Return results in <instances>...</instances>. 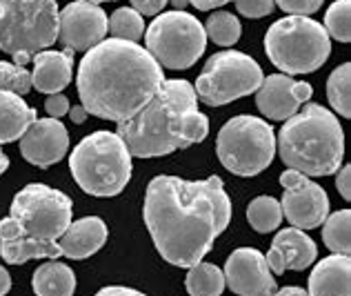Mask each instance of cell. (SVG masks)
Instances as JSON below:
<instances>
[{"label":"cell","instance_id":"obj_1","mask_svg":"<svg viewBox=\"0 0 351 296\" xmlns=\"http://www.w3.org/2000/svg\"><path fill=\"white\" fill-rule=\"evenodd\" d=\"M143 216L165 261L176 267H191L207 256L227 229L232 201L220 177L207 181L156 177L145 194Z\"/></svg>","mask_w":351,"mask_h":296},{"label":"cell","instance_id":"obj_2","mask_svg":"<svg viewBox=\"0 0 351 296\" xmlns=\"http://www.w3.org/2000/svg\"><path fill=\"white\" fill-rule=\"evenodd\" d=\"M162 80V67L145 47L109 38L85 54L76 85L87 114L123 123L149 103Z\"/></svg>","mask_w":351,"mask_h":296},{"label":"cell","instance_id":"obj_3","mask_svg":"<svg viewBox=\"0 0 351 296\" xmlns=\"http://www.w3.org/2000/svg\"><path fill=\"white\" fill-rule=\"evenodd\" d=\"M116 134L136 159H154L205 141L209 120L198 109L191 82L173 78L162 80L154 98L136 116L118 123Z\"/></svg>","mask_w":351,"mask_h":296},{"label":"cell","instance_id":"obj_4","mask_svg":"<svg viewBox=\"0 0 351 296\" xmlns=\"http://www.w3.org/2000/svg\"><path fill=\"white\" fill-rule=\"evenodd\" d=\"M71 223V198L43 183L25 185L14 196L9 218L0 220V256L9 265L58 258V238Z\"/></svg>","mask_w":351,"mask_h":296},{"label":"cell","instance_id":"obj_5","mask_svg":"<svg viewBox=\"0 0 351 296\" xmlns=\"http://www.w3.org/2000/svg\"><path fill=\"white\" fill-rule=\"evenodd\" d=\"M276 150L289 170L304 177H329L343 165L345 129L336 114L309 103L285 120Z\"/></svg>","mask_w":351,"mask_h":296},{"label":"cell","instance_id":"obj_6","mask_svg":"<svg viewBox=\"0 0 351 296\" xmlns=\"http://www.w3.org/2000/svg\"><path fill=\"white\" fill-rule=\"evenodd\" d=\"M71 177L82 192L107 198L120 194L132 181V154L116 132H94L73 147Z\"/></svg>","mask_w":351,"mask_h":296},{"label":"cell","instance_id":"obj_7","mask_svg":"<svg viewBox=\"0 0 351 296\" xmlns=\"http://www.w3.org/2000/svg\"><path fill=\"white\" fill-rule=\"evenodd\" d=\"M56 0H0V52L25 67L58 41Z\"/></svg>","mask_w":351,"mask_h":296},{"label":"cell","instance_id":"obj_8","mask_svg":"<svg viewBox=\"0 0 351 296\" xmlns=\"http://www.w3.org/2000/svg\"><path fill=\"white\" fill-rule=\"evenodd\" d=\"M265 52L287 76L311 73L327 62L331 38L325 27L309 16H287L269 27L265 36Z\"/></svg>","mask_w":351,"mask_h":296},{"label":"cell","instance_id":"obj_9","mask_svg":"<svg viewBox=\"0 0 351 296\" xmlns=\"http://www.w3.org/2000/svg\"><path fill=\"white\" fill-rule=\"evenodd\" d=\"M218 161L236 177H256L271 165L276 156V134L258 116H234L220 129Z\"/></svg>","mask_w":351,"mask_h":296},{"label":"cell","instance_id":"obj_10","mask_svg":"<svg viewBox=\"0 0 351 296\" xmlns=\"http://www.w3.org/2000/svg\"><path fill=\"white\" fill-rule=\"evenodd\" d=\"M207 34L187 12H165L145 32V49L160 67L189 69L205 54Z\"/></svg>","mask_w":351,"mask_h":296},{"label":"cell","instance_id":"obj_11","mask_svg":"<svg viewBox=\"0 0 351 296\" xmlns=\"http://www.w3.org/2000/svg\"><path fill=\"white\" fill-rule=\"evenodd\" d=\"M265 73L252 56L243 52L214 54L196 80V96L209 107L227 105L232 100L254 94Z\"/></svg>","mask_w":351,"mask_h":296},{"label":"cell","instance_id":"obj_12","mask_svg":"<svg viewBox=\"0 0 351 296\" xmlns=\"http://www.w3.org/2000/svg\"><path fill=\"white\" fill-rule=\"evenodd\" d=\"M280 185L285 190L280 201L282 216H287L293 227L313 229L325 223L329 216V196L318 183L295 170H287L280 174Z\"/></svg>","mask_w":351,"mask_h":296},{"label":"cell","instance_id":"obj_13","mask_svg":"<svg viewBox=\"0 0 351 296\" xmlns=\"http://www.w3.org/2000/svg\"><path fill=\"white\" fill-rule=\"evenodd\" d=\"M109 32V18L103 7L76 0L58 12V41L67 52H89L103 43Z\"/></svg>","mask_w":351,"mask_h":296},{"label":"cell","instance_id":"obj_14","mask_svg":"<svg viewBox=\"0 0 351 296\" xmlns=\"http://www.w3.org/2000/svg\"><path fill=\"white\" fill-rule=\"evenodd\" d=\"M225 285L240 296H276L278 285L271 276L265 254L252 247H240L225 263Z\"/></svg>","mask_w":351,"mask_h":296},{"label":"cell","instance_id":"obj_15","mask_svg":"<svg viewBox=\"0 0 351 296\" xmlns=\"http://www.w3.org/2000/svg\"><path fill=\"white\" fill-rule=\"evenodd\" d=\"M256 105L271 120H287L313 96V87L304 80H293L287 73L265 76L256 89Z\"/></svg>","mask_w":351,"mask_h":296},{"label":"cell","instance_id":"obj_16","mask_svg":"<svg viewBox=\"0 0 351 296\" xmlns=\"http://www.w3.org/2000/svg\"><path fill=\"white\" fill-rule=\"evenodd\" d=\"M69 150V132L58 118H40L21 136V154L40 170L64 159Z\"/></svg>","mask_w":351,"mask_h":296},{"label":"cell","instance_id":"obj_17","mask_svg":"<svg viewBox=\"0 0 351 296\" xmlns=\"http://www.w3.org/2000/svg\"><path fill=\"white\" fill-rule=\"evenodd\" d=\"M318 247L316 243L298 227L280 229L276 234L269 254H267V265L274 274H285L287 270H307L316 261Z\"/></svg>","mask_w":351,"mask_h":296},{"label":"cell","instance_id":"obj_18","mask_svg":"<svg viewBox=\"0 0 351 296\" xmlns=\"http://www.w3.org/2000/svg\"><path fill=\"white\" fill-rule=\"evenodd\" d=\"M107 225L98 216H85L69 223L64 234L58 238V249L62 256L80 261L91 254H96L107 240Z\"/></svg>","mask_w":351,"mask_h":296},{"label":"cell","instance_id":"obj_19","mask_svg":"<svg viewBox=\"0 0 351 296\" xmlns=\"http://www.w3.org/2000/svg\"><path fill=\"white\" fill-rule=\"evenodd\" d=\"M32 87L40 94H60L73 76V54L71 52H49L45 49L34 56Z\"/></svg>","mask_w":351,"mask_h":296},{"label":"cell","instance_id":"obj_20","mask_svg":"<svg viewBox=\"0 0 351 296\" xmlns=\"http://www.w3.org/2000/svg\"><path fill=\"white\" fill-rule=\"evenodd\" d=\"M309 296H351L349 254L327 256L309 274Z\"/></svg>","mask_w":351,"mask_h":296},{"label":"cell","instance_id":"obj_21","mask_svg":"<svg viewBox=\"0 0 351 296\" xmlns=\"http://www.w3.org/2000/svg\"><path fill=\"white\" fill-rule=\"evenodd\" d=\"M36 120V109L27 105L23 96L0 89V143L21 141V136Z\"/></svg>","mask_w":351,"mask_h":296},{"label":"cell","instance_id":"obj_22","mask_svg":"<svg viewBox=\"0 0 351 296\" xmlns=\"http://www.w3.org/2000/svg\"><path fill=\"white\" fill-rule=\"evenodd\" d=\"M32 285L36 296H71L76 292V274L64 263L49 261L34 272Z\"/></svg>","mask_w":351,"mask_h":296},{"label":"cell","instance_id":"obj_23","mask_svg":"<svg viewBox=\"0 0 351 296\" xmlns=\"http://www.w3.org/2000/svg\"><path fill=\"white\" fill-rule=\"evenodd\" d=\"M184 288L191 296H220L225 290V274L214 263H196L189 267Z\"/></svg>","mask_w":351,"mask_h":296},{"label":"cell","instance_id":"obj_24","mask_svg":"<svg viewBox=\"0 0 351 296\" xmlns=\"http://www.w3.org/2000/svg\"><path fill=\"white\" fill-rule=\"evenodd\" d=\"M322 240L334 254L351 252V212L340 209L325 218L322 227Z\"/></svg>","mask_w":351,"mask_h":296},{"label":"cell","instance_id":"obj_25","mask_svg":"<svg viewBox=\"0 0 351 296\" xmlns=\"http://www.w3.org/2000/svg\"><path fill=\"white\" fill-rule=\"evenodd\" d=\"M247 220L256 232L267 234L274 232L282 220V209L280 201H276L274 196H258L249 203L247 207Z\"/></svg>","mask_w":351,"mask_h":296},{"label":"cell","instance_id":"obj_26","mask_svg":"<svg viewBox=\"0 0 351 296\" xmlns=\"http://www.w3.org/2000/svg\"><path fill=\"white\" fill-rule=\"evenodd\" d=\"M327 98L336 112L349 118L351 116V65L345 62L331 71L327 80Z\"/></svg>","mask_w":351,"mask_h":296},{"label":"cell","instance_id":"obj_27","mask_svg":"<svg viewBox=\"0 0 351 296\" xmlns=\"http://www.w3.org/2000/svg\"><path fill=\"white\" fill-rule=\"evenodd\" d=\"M109 34L118 41L138 43L145 34V18L132 7H120L109 16Z\"/></svg>","mask_w":351,"mask_h":296},{"label":"cell","instance_id":"obj_28","mask_svg":"<svg viewBox=\"0 0 351 296\" xmlns=\"http://www.w3.org/2000/svg\"><path fill=\"white\" fill-rule=\"evenodd\" d=\"M205 34L211 41L220 47H232L240 41V34H243V27L240 21L229 12H216L209 16V21L205 25Z\"/></svg>","mask_w":351,"mask_h":296},{"label":"cell","instance_id":"obj_29","mask_svg":"<svg viewBox=\"0 0 351 296\" xmlns=\"http://www.w3.org/2000/svg\"><path fill=\"white\" fill-rule=\"evenodd\" d=\"M325 32L329 38H336L340 43L351 41V3L349 0H336L325 14Z\"/></svg>","mask_w":351,"mask_h":296},{"label":"cell","instance_id":"obj_30","mask_svg":"<svg viewBox=\"0 0 351 296\" xmlns=\"http://www.w3.org/2000/svg\"><path fill=\"white\" fill-rule=\"evenodd\" d=\"M0 89L12 91L16 96H25L32 91V73L16 62L0 60Z\"/></svg>","mask_w":351,"mask_h":296},{"label":"cell","instance_id":"obj_31","mask_svg":"<svg viewBox=\"0 0 351 296\" xmlns=\"http://www.w3.org/2000/svg\"><path fill=\"white\" fill-rule=\"evenodd\" d=\"M289 16H311L322 7L325 0H274Z\"/></svg>","mask_w":351,"mask_h":296},{"label":"cell","instance_id":"obj_32","mask_svg":"<svg viewBox=\"0 0 351 296\" xmlns=\"http://www.w3.org/2000/svg\"><path fill=\"white\" fill-rule=\"evenodd\" d=\"M236 9L247 18H265L276 9V3L274 0H236Z\"/></svg>","mask_w":351,"mask_h":296},{"label":"cell","instance_id":"obj_33","mask_svg":"<svg viewBox=\"0 0 351 296\" xmlns=\"http://www.w3.org/2000/svg\"><path fill=\"white\" fill-rule=\"evenodd\" d=\"M69 98L62 96V94H51L47 96V100H45V112L49 114V118H62L64 114H69Z\"/></svg>","mask_w":351,"mask_h":296},{"label":"cell","instance_id":"obj_34","mask_svg":"<svg viewBox=\"0 0 351 296\" xmlns=\"http://www.w3.org/2000/svg\"><path fill=\"white\" fill-rule=\"evenodd\" d=\"M167 3L169 0H132V9H136L143 18L145 16H158Z\"/></svg>","mask_w":351,"mask_h":296},{"label":"cell","instance_id":"obj_35","mask_svg":"<svg viewBox=\"0 0 351 296\" xmlns=\"http://www.w3.org/2000/svg\"><path fill=\"white\" fill-rule=\"evenodd\" d=\"M336 187L345 201L351 198V165H340V172L336 177Z\"/></svg>","mask_w":351,"mask_h":296},{"label":"cell","instance_id":"obj_36","mask_svg":"<svg viewBox=\"0 0 351 296\" xmlns=\"http://www.w3.org/2000/svg\"><path fill=\"white\" fill-rule=\"evenodd\" d=\"M96 296H145L143 292L132 290V288H120V285H109V288H103L100 292H96Z\"/></svg>","mask_w":351,"mask_h":296},{"label":"cell","instance_id":"obj_37","mask_svg":"<svg viewBox=\"0 0 351 296\" xmlns=\"http://www.w3.org/2000/svg\"><path fill=\"white\" fill-rule=\"evenodd\" d=\"M227 3H232V0H189V5L198 7L200 12H209V9L225 7Z\"/></svg>","mask_w":351,"mask_h":296},{"label":"cell","instance_id":"obj_38","mask_svg":"<svg viewBox=\"0 0 351 296\" xmlns=\"http://www.w3.org/2000/svg\"><path fill=\"white\" fill-rule=\"evenodd\" d=\"M87 109L82 107V105H73V107H69V118L73 120V125H82L87 120Z\"/></svg>","mask_w":351,"mask_h":296},{"label":"cell","instance_id":"obj_39","mask_svg":"<svg viewBox=\"0 0 351 296\" xmlns=\"http://www.w3.org/2000/svg\"><path fill=\"white\" fill-rule=\"evenodd\" d=\"M9 290H12V276L5 267H0V296H5Z\"/></svg>","mask_w":351,"mask_h":296},{"label":"cell","instance_id":"obj_40","mask_svg":"<svg viewBox=\"0 0 351 296\" xmlns=\"http://www.w3.org/2000/svg\"><path fill=\"white\" fill-rule=\"evenodd\" d=\"M276 296H309V294L300 288H282V290L276 292Z\"/></svg>","mask_w":351,"mask_h":296},{"label":"cell","instance_id":"obj_41","mask_svg":"<svg viewBox=\"0 0 351 296\" xmlns=\"http://www.w3.org/2000/svg\"><path fill=\"white\" fill-rule=\"evenodd\" d=\"M7 168H9V156L0 150V177H3V174L7 172Z\"/></svg>","mask_w":351,"mask_h":296},{"label":"cell","instance_id":"obj_42","mask_svg":"<svg viewBox=\"0 0 351 296\" xmlns=\"http://www.w3.org/2000/svg\"><path fill=\"white\" fill-rule=\"evenodd\" d=\"M171 7H176V12H182L184 7H189V0H169Z\"/></svg>","mask_w":351,"mask_h":296},{"label":"cell","instance_id":"obj_43","mask_svg":"<svg viewBox=\"0 0 351 296\" xmlns=\"http://www.w3.org/2000/svg\"><path fill=\"white\" fill-rule=\"evenodd\" d=\"M87 3H94V5H100V3H109V0H87Z\"/></svg>","mask_w":351,"mask_h":296}]
</instances>
